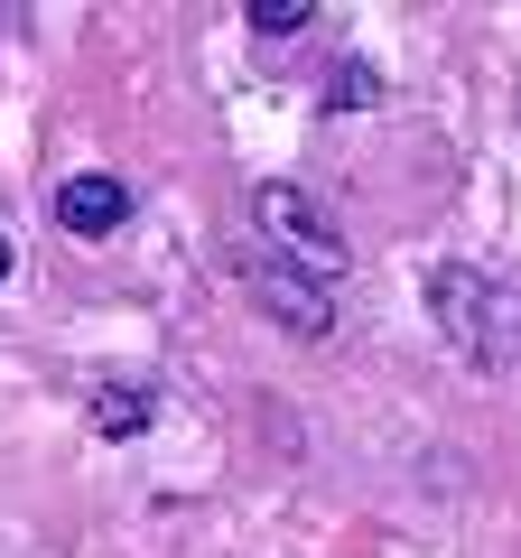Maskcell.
<instances>
[{
	"label": "cell",
	"mask_w": 521,
	"mask_h": 558,
	"mask_svg": "<svg viewBox=\"0 0 521 558\" xmlns=\"http://www.w3.org/2000/svg\"><path fill=\"white\" fill-rule=\"evenodd\" d=\"M242 28H252V38H270V47H289L299 28H317V0H252V10H242Z\"/></svg>",
	"instance_id": "7"
},
{
	"label": "cell",
	"mask_w": 521,
	"mask_h": 558,
	"mask_svg": "<svg viewBox=\"0 0 521 558\" xmlns=\"http://www.w3.org/2000/svg\"><path fill=\"white\" fill-rule=\"evenodd\" d=\"M131 178H112V168H75V178H57L47 186V223L57 233H75V242H112L121 223H131Z\"/></svg>",
	"instance_id": "4"
},
{
	"label": "cell",
	"mask_w": 521,
	"mask_h": 558,
	"mask_svg": "<svg viewBox=\"0 0 521 558\" xmlns=\"http://www.w3.org/2000/svg\"><path fill=\"white\" fill-rule=\"evenodd\" d=\"M317 94H326V112H373V102H381V65L373 57H336Z\"/></svg>",
	"instance_id": "6"
},
{
	"label": "cell",
	"mask_w": 521,
	"mask_h": 558,
	"mask_svg": "<svg viewBox=\"0 0 521 558\" xmlns=\"http://www.w3.org/2000/svg\"><path fill=\"white\" fill-rule=\"evenodd\" d=\"M242 215H252V242H260V252H280L289 270L326 279V289H336V270L354 260V242H344V223L326 215V196H307L299 178H252V196H242Z\"/></svg>",
	"instance_id": "2"
},
{
	"label": "cell",
	"mask_w": 521,
	"mask_h": 558,
	"mask_svg": "<svg viewBox=\"0 0 521 558\" xmlns=\"http://www.w3.org/2000/svg\"><path fill=\"white\" fill-rule=\"evenodd\" d=\"M428 326L465 373H512L521 363V289L475 260H438L428 270Z\"/></svg>",
	"instance_id": "1"
},
{
	"label": "cell",
	"mask_w": 521,
	"mask_h": 558,
	"mask_svg": "<svg viewBox=\"0 0 521 558\" xmlns=\"http://www.w3.org/2000/svg\"><path fill=\"white\" fill-rule=\"evenodd\" d=\"M10 260H20V252H10V233H0V289H10Z\"/></svg>",
	"instance_id": "8"
},
{
	"label": "cell",
	"mask_w": 521,
	"mask_h": 558,
	"mask_svg": "<svg viewBox=\"0 0 521 558\" xmlns=\"http://www.w3.org/2000/svg\"><path fill=\"white\" fill-rule=\"evenodd\" d=\"M233 279H242V299L280 326L289 344H326V336H336V289L307 279V270H289L280 252H260V242H252V252H233Z\"/></svg>",
	"instance_id": "3"
},
{
	"label": "cell",
	"mask_w": 521,
	"mask_h": 558,
	"mask_svg": "<svg viewBox=\"0 0 521 558\" xmlns=\"http://www.w3.org/2000/svg\"><path fill=\"white\" fill-rule=\"evenodd\" d=\"M84 418H94V438H141L159 428V381H94Z\"/></svg>",
	"instance_id": "5"
}]
</instances>
